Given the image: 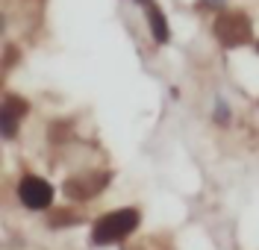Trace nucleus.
<instances>
[{
  "label": "nucleus",
  "mask_w": 259,
  "mask_h": 250,
  "mask_svg": "<svg viewBox=\"0 0 259 250\" xmlns=\"http://www.w3.org/2000/svg\"><path fill=\"white\" fill-rule=\"evenodd\" d=\"M136 227H139V212L136 209H118V212H109L97 221L95 230H92V238H95V244H115V241L127 238Z\"/></svg>",
  "instance_id": "nucleus-1"
},
{
  "label": "nucleus",
  "mask_w": 259,
  "mask_h": 250,
  "mask_svg": "<svg viewBox=\"0 0 259 250\" xmlns=\"http://www.w3.org/2000/svg\"><path fill=\"white\" fill-rule=\"evenodd\" d=\"M18 197L24 200V206H30V209H45V206L53 203V188L41 177H24L21 185H18Z\"/></svg>",
  "instance_id": "nucleus-3"
},
{
  "label": "nucleus",
  "mask_w": 259,
  "mask_h": 250,
  "mask_svg": "<svg viewBox=\"0 0 259 250\" xmlns=\"http://www.w3.org/2000/svg\"><path fill=\"white\" fill-rule=\"evenodd\" d=\"M250 21L244 12L233 9V12H221L215 18V38L224 44V47H239V44H247L250 41Z\"/></svg>",
  "instance_id": "nucleus-2"
},
{
  "label": "nucleus",
  "mask_w": 259,
  "mask_h": 250,
  "mask_svg": "<svg viewBox=\"0 0 259 250\" xmlns=\"http://www.w3.org/2000/svg\"><path fill=\"white\" fill-rule=\"evenodd\" d=\"M145 6H147V21H150L153 38H156V41H168V24H165V18H162V9L153 0H147Z\"/></svg>",
  "instance_id": "nucleus-6"
},
{
  "label": "nucleus",
  "mask_w": 259,
  "mask_h": 250,
  "mask_svg": "<svg viewBox=\"0 0 259 250\" xmlns=\"http://www.w3.org/2000/svg\"><path fill=\"white\" fill-rule=\"evenodd\" d=\"M206 3H218V0H206Z\"/></svg>",
  "instance_id": "nucleus-7"
},
{
  "label": "nucleus",
  "mask_w": 259,
  "mask_h": 250,
  "mask_svg": "<svg viewBox=\"0 0 259 250\" xmlns=\"http://www.w3.org/2000/svg\"><path fill=\"white\" fill-rule=\"evenodd\" d=\"M27 100L15 97V94H6V100H3V135L6 138H12L18 130V118L27 115Z\"/></svg>",
  "instance_id": "nucleus-5"
},
{
  "label": "nucleus",
  "mask_w": 259,
  "mask_h": 250,
  "mask_svg": "<svg viewBox=\"0 0 259 250\" xmlns=\"http://www.w3.org/2000/svg\"><path fill=\"white\" fill-rule=\"evenodd\" d=\"M103 185H106V174H103V171H92V174L71 177V180L65 183V194L71 200H89V197H95Z\"/></svg>",
  "instance_id": "nucleus-4"
}]
</instances>
